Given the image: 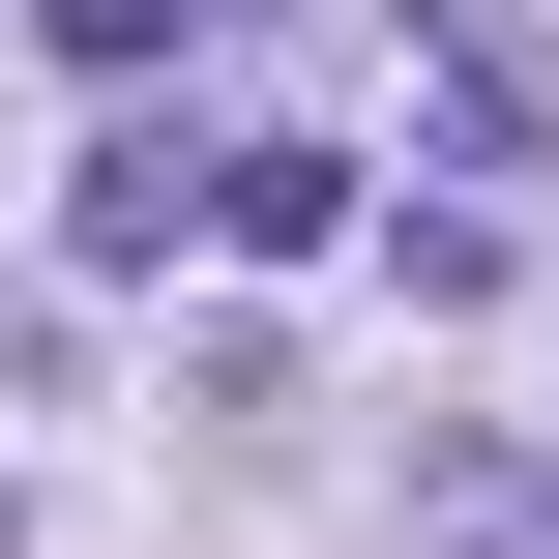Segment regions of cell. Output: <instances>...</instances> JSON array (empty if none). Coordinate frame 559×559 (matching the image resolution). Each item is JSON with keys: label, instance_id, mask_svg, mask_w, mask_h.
<instances>
[{"label": "cell", "instance_id": "cell-1", "mask_svg": "<svg viewBox=\"0 0 559 559\" xmlns=\"http://www.w3.org/2000/svg\"><path fill=\"white\" fill-rule=\"evenodd\" d=\"M383 29H413V88L472 118V177H559V29L531 0H383Z\"/></svg>", "mask_w": 559, "mask_h": 559}, {"label": "cell", "instance_id": "cell-4", "mask_svg": "<svg viewBox=\"0 0 559 559\" xmlns=\"http://www.w3.org/2000/svg\"><path fill=\"white\" fill-rule=\"evenodd\" d=\"M59 59H88V88H147V59H177V0H59Z\"/></svg>", "mask_w": 559, "mask_h": 559}, {"label": "cell", "instance_id": "cell-2", "mask_svg": "<svg viewBox=\"0 0 559 559\" xmlns=\"http://www.w3.org/2000/svg\"><path fill=\"white\" fill-rule=\"evenodd\" d=\"M206 236H236V265H324V236H354V147H206Z\"/></svg>", "mask_w": 559, "mask_h": 559}, {"label": "cell", "instance_id": "cell-3", "mask_svg": "<svg viewBox=\"0 0 559 559\" xmlns=\"http://www.w3.org/2000/svg\"><path fill=\"white\" fill-rule=\"evenodd\" d=\"M59 236H88V265H177V236H206V177H177V147H88V206H59Z\"/></svg>", "mask_w": 559, "mask_h": 559}]
</instances>
